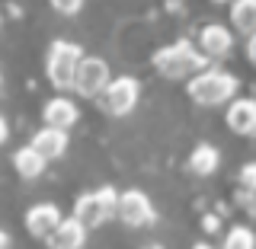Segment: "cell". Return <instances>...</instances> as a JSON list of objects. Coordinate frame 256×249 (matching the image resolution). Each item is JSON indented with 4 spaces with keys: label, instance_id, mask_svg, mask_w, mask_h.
I'll list each match as a JSON object with an SVG mask.
<instances>
[{
    "label": "cell",
    "instance_id": "obj_6",
    "mask_svg": "<svg viewBox=\"0 0 256 249\" xmlns=\"http://www.w3.org/2000/svg\"><path fill=\"white\" fill-rule=\"evenodd\" d=\"M109 64L102 58H84L77 64V74H74V90L80 96H102L109 86Z\"/></svg>",
    "mask_w": 256,
    "mask_h": 249
},
{
    "label": "cell",
    "instance_id": "obj_21",
    "mask_svg": "<svg viewBox=\"0 0 256 249\" xmlns=\"http://www.w3.org/2000/svg\"><path fill=\"white\" fill-rule=\"evenodd\" d=\"M246 51H250V61L256 64V32L250 35V45H246Z\"/></svg>",
    "mask_w": 256,
    "mask_h": 249
},
{
    "label": "cell",
    "instance_id": "obj_14",
    "mask_svg": "<svg viewBox=\"0 0 256 249\" xmlns=\"http://www.w3.org/2000/svg\"><path fill=\"white\" fill-rule=\"evenodd\" d=\"M13 166H16V173H20L22 179H38V176L45 173V160L38 157L36 150L29 147V144H26V147H20V150L13 154Z\"/></svg>",
    "mask_w": 256,
    "mask_h": 249
},
{
    "label": "cell",
    "instance_id": "obj_10",
    "mask_svg": "<svg viewBox=\"0 0 256 249\" xmlns=\"http://www.w3.org/2000/svg\"><path fill=\"white\" fill-rule=\"evenodd\" d=\"M32 150H36L38 157L45 160H58L64 157V150H68V131H54V128H38L36 134H32Z\"/></svg>",
    "mask_w": 256,
    "mask_h": 249
},
{
    "label": "cell",
    "instance_id": "obj_13",
    "mask_svg": "<svg viewBox=\"0 0 256 249\" xmlns=\"http://www.w3.org/2000/svg\"><path fill=\"white\" fill-rule=\"evenodd\" d=\"M228 125L237 134H253L256 131V102L253 99H234L228 109Z\"/></svg>",
    "mask_w": 256,
    "mask_h": 249
},
{
    "label": "cell",
    "instance_id": "obj_17",
    "mask_svg": "<svg viewBox=\"0 0 256 249\" xmlns=\"http://www.w3.org/2000/svg\"><path fill=\"white\" fill-rule=\"evenodd\" d=\"M224 249H256V234L250 227H230L224 237Z\"/></svg>",
    "mask_w": 256,
    "mask_h": 249
},
{
    "label": "cell",
    "instance_id": "obj_4",
    "mask_svg": "<svg viewBox=\"0 0 256 249\" xmlns=\"http://www.w3.org/2000/svg\"><path fill=\"white\" fill-rule=\"evenodd\" d=\"M116 205H118V192L112 186L86 192V195H80L77 205H74V221H80L84 227H96V224L109 221L112 214H116Z\"/></svg>",
    "mask_w": 256,
    "mask_h": 249
},
{
    "label": "cell",
    "instance_id": "obj_1",
    "mask_svg": "<svg viewBox=\"0 0 256 249\" xmlns=\"http://www.w3.org/2000/svg\"><path fill=\"white\" fill-rule=\"evenodd\" d=\"M205 64H208V58L198 51V45L189 42V38H180V42H173V45H164L154 54V67L164 77H170V80H180V77H189V74H202Z\"/></svg>",
    "mask_w": 256,
    "mask_h": 249
},
{
    "label": "cell",
    "instance_id": "obj_2",
    "mask_svg": "<svg viewBox=\"0 0 256 249\" xmlns=\"http://www.w3.org/2000/svg\"><path fill=\"white\" fill-rule=\"evenodd\" d=\"M186 90L198 106H221V102H228L237 93V77L228 74V70L208 67V70H202V74H196L189 80Z\"/></svg>",
    "mask_w": 256,
    "mask_h": 249
},
{
    "label": "cell",
    "instance_id": "obj_9",
    "mask_svg": "<svg viewBox=\"0 0 256 249\" xmlns=\"http://www.w3.org/2000/svg\"><path fill=\"white\" fill-rule=\"evenodd\" d=\"M230 42H234V35H230L228 26L208 22L202 29V35H198V51H202L205 58H224V54L230 51Z\"/></svg>",
    "mask_w": 256,
    "mask_h": 249
},
{
    "label": "cell",
    "instance_id": "obj_7",
    "mask_svg": "<svg viewBox=\"0 0 256 249\" xmlns=\"http://www.w3.org/2000/svg\"><path fill=\"white\" fill-rule=\"evenodd\" d=\"M116 214L128 224V227H144V224H154V218H157L150 198L144 195V192H138V189H128V192L118 195Z\"/></svg>",
    "mask_w": 256,
    "mask_h": 249
},
{
    "label": "cell",
    "instance_id": "obj_11",
    "mask_svg": "<svg viewBox=\"0 0 256 249\" xmlns=\"http://www.w3.org/2000/svg\"><path fill=\"white\" fill-rule=\"evenodd\" d=\"M61 224V211H58V205H36V208H29V214H26V227H29V234L32 237H48L54 227Z\"/></svg>",
    "mask_w": 256,
    "mask_h": 249
},
{
    "label": "cell",
    "instance_id": "obj_5",
    "mask_svg": "<svg viewBox=\"0 0 256 249\" xmlns=\"http://www.w3.org/2000/svg\"><path fill=\"white\" fill-rule=\"evenodd\" d=\"M138 93H141V86L134 77H112L106 93L100 96V106L109 115H128L134 109V102H138Z\"/></svg>",
    "mask_w": 256,
    "mask_h": 249
},
{
    "label": "cell",
    "instance_id": "obj_24",
    "mask_svg": "<svg viewBox=\"0 0 256 249\" xmlns=\"http://www.w3.org/2000/svg\"><path fill=\"white\" fill-rule=\"evenodd\" d=\"M148 249H160V246H148Z\"/></svg>",
    "mask_w": 256,
    "mask_h": 249
},
{
    "label": "cell",
    "instance_id": "obj_22",
    "mask_svg": "<svg viewBox=\"0 0 256 249\" xmlns=\"http://www.w3.org/2000/svg\"><path fill=\"white\" fill-rule=\"evenodd\" d=\"M6 246H10V237H6L4 230H0V249H6Z\"/></svg>",
    "mask_w": 256,
    "mask_h": 249
},
{
    "label": "cell",
    "instance_id": "obj_16",
    "mask_svg": "<svg viewBox=\"0 0 256 249\" xmlns=\"http://www.w3.org/2000/svg\"><path fill=\"white\" fill-rule=\"evenodd\" d=\"M189 170L196 176L214 173V170H218V150H214L212 144H198V147L189 154Z\"/></svg>",
    "mask_w": 256,
    "mask_h": 249
},
{
    "label": "cell",
    "instance_id": "obj_15",
    "mask_svg": "<svg viewBox=\"0 0 256 249\" xmlns=\"http://www.w3.org/2000/svg\"><path fill=\"white\" fill-rule=\"evenodd\" d=\"M230 19H234L237 32L253 35L256 32V0H237V3L230 6Z\"/></svg>",
    "mask_w": 256,
    "mask_h": 249
},
{
    "label": "cell",
    "instance_id": "obj_20",
    "mask_svg": "<svg viewBox=\"0 0 256 249\" xmlns=\"http://www.w3.org/2000/svg\"><path fill=\"white\" fill-rule=\"evenodd\" d=\"M6 138H10V128H6V118L0 115V144H4Z\"/></svg>",
    "mask_w": 256,
    "mask_h": 249
},
{
    "label": "cell",
    "instance_id": "obj_3",
    "mask_svg": "<svg viewBox=\"0 0 256 249\" xmlns=\"http://www.w3.org/2000/svg\"><path fill=\"white\" fill-rule=\"evenodd\" d=\"M80 61H84V48L68 42V38H54L52 48H48V61H45V74H48V80H52V86L70 90Z\"/></svg>",
    "mask_w": 256,
    "mask_h": 249
},
{
    "label": "cell",
    "instance_id": "obj_25",
    "mask_svg": "<svg viewBox=\"0 0 256 249\" xmlns=\"http://www.w3.org/2000/svg\"><path fill=\"white\" fill-rule=\"evenodd\" d=\"M0 83H4V77H0Z\"/></svg>",
    "mask_w": 256,
    "mask_h": 249
},
{
    "label": "cell",
    "instance_id": "obj_8",
    "mask_svg": "<svg viewBox=\"0 0 256 249\" xmlns=\"http://www.w3.org/2000/svg\"><path fill=\"white\" fill-rule=\"evenodd\" d=\"M45 243L52 249H80L86 243V227L74 218H61V224L45 237Z\"/></svg>",
    "mask_w": 256,
    "mask_h": 249
},
{
    "label": "cell",
    "instance_id": "obj_12",
    "mask_svg": "<svg viewBox=\"0 0 256 249\" xmlns=\"http://www.w3.org/2000/svg\"><path fill=\"white\" fill-rule=\"evenodd\" d=\"M42 118H45V128H54V131H64V128H70L80 118L77 106L70 99H64V96H58V99L45 102L42 109Z\"/></svg>",
    "mask_w": 256,
    "mask_h": 249
},
{
    "label": "cell",
    "instance_id": "obj_19",
    "mask_svg": "<svg viewBox=\"0 0 256 249\" xmlns=\"http://www.w3.org/2000/svg\"><path fill=\"white\" fill-rule=\"evenodd\" d=\"M54 10H58V13H80V0H70V3H68V0H54Z\"/></svg>",
    "mask_w": 256,
    "mask_h": 249
},
{
    "label": "cell",
    "instance_id": "obj_23",
    "mask_svg": "<svg viewBox=\"0 0 256 249\" xmlns=\"http://www.w3.org/2000/svg\"><path fill=\"white\" fill-rule=\"evenodd\" d=\"M192 249H214V246H208V243H196Z\"/></svg>",
    "mask_w": 256,
    "mask_h": 249
},
{
    "label": "cell",
    "instance_id": "obj_18",
    "mask_svg": "<svg viewBox=\"0 0 256 249\" xmlns=\"http://www.w3.org/2000/svg\"><path fill=\"white\" fill-rule=\"evenodd\" d=\"M240 186L246 192H256V163H246L244 170H240Z\"/></svg>",
    "mask_w": 256,
    "mask_h": 249
}]
</instances>
